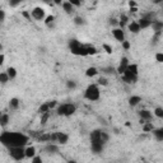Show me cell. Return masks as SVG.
Masks as SVG:
<instances>
[{
	"label": "cell",
	"mask_w": 163,
	"mask_h": 163,
	"mask_svg": "<svg viewBox=\"0 0 163 163\" xmlns=\"http://www.w3.org/2000/svg\"><path fill=\"white\" fill-rule=\"evenodd\" d=\"M28 136L22 134V132L14 131H3L0 134V142L4 147H24L28 143Z\"/></svg>",
	"instance_id": "obj_1"
},
{
	"label": "cell",
	"mask_w": 163,
	"mask_h": 163,
	"mask_svg": "<svg viewBox=\"0 0 163 163\" xmlns=\"http://www.w3.org/2000/svg\"><path fill=\"white\" fill-rule=\"evenodd\" d=\"M69 49L71 54L78 56H88V51H87V46L83 45L82 42L78 40H70L69 41Z\"/></svg>",
	"instance_id": "obj_2"
},
{
	"label": "cell",
	"mask_w": 163,
	"mask_h": 163,
	"mask_svg": "<svg viewBox=\"0 0 163 163\" xmlns=\"http://www.w3.org/2000/svg\"><path fill=\"white\" fill-rule=\"evenodd\" d=\"M99 96H101V92H99V88L97 84H89L86 89V92H84V98L90 102L98 101Z\"/></svg>",
	"instance_id": "obj_3"
},
{
	"label": "cell",
	"mask_w": 163,
	"mask_h": 163,
	"mask_svg": "<svg viewBox=\"0 0 163 163\" xmlns=\"http://www.w3.org/2000/svg\"><path fill=\"white\" fill-rule=\"evenodd\" d=\"M75 111H77V107L73 103H63L57 106V110H56L59 116H71V115L75 113Z\"/></svg>",
	"instance_id": "obj_4"
},
{
	"label": "cell",
	"mask_w": 163,
	"mask_h": 163,
	"mask_svg": "<svg viewBox=\"0 0 163 163\" xmlns=\"http://www.w3.org/2000/svg\"><path fill=\"white\" fill-rule=\"evenodd\" d=\"M9 154L14 161L19 162L26 158V148L24 147H9Z\"/></svg>",
	"instance_id": "obj_5"
},
{
	"label": "cell",
	"mask_w": 163,
	"mask_h": 163,
	"mask_svg": "<svg viewBox=\"0 0 163 163\" xmlns=\"http://www.w3.org/2000/svg\"><path fill=\"white\" fill-rule=\"evenodd\" d=\"M31 15L32 18H34L36 21H44L46 18V13H45V9L41 8V7H36L32 9L31 11Z\"/></svg>",
	"instance_id": "obj_6"
},
{
	"label": "cell",
	"mask_w": 163,
	"mask_h": 163,
	"mask_svg": "<svg viewBox=\"0 0 163 163\" xmlns=\"http://www.w3.org/2000/svg\"><path fill=\"white\" fill-rule=\"evenodd\" d=\"M105 148V143L102 140H90V149L93 153H101Z\"/></svg>",
	"instance_id": "obj_7"
},
{
	"label": "cell",
	"mask_w": 163,
	"mask_h": 163,
	"mask_svg": "<svg viewBox=\"0 0 163 163\" xmlns=\"http://www.w3.org/2000/svg\"><path fill=\"white\" fill-rule=\"evenodd\" d=\"M129 66V59L128 57H121V60H120V64H119V66H117V69H116V71L119 74H124L125 73V70H126V68Z\"/></svg>",
	"instance_id": "obj_8"
},
{
	"label": "cell",
	"mask_w": 163,
	"mask_h": 163,
	"mask_svg": "<svg viewBox=\"0 0 163 163\" xmlns=\"http://www.w3.org/2000/svg\"><path fill=\"white\" fill-rule=\"evenodd\" d=\"M112 36L115 37V40L119 41V42L125 41V33L122 31V28H113L112 29Z\"/></svg>",
	"instance_id": "obj_9"
},
{
	"label": "cell",
	"mask_w": 163,
	"mask_h": 163,
	"mask_svg": "<svg viewBox=\"0 0 163 163\" xmlns=\"http://www.w3.org/2000/svg\"><path fill=\"white\" fill-rule=\"evenodd\" d=\"M45 152L46 153H49V154H55V153H57L59 152V147L56 145L55 143H52V142H49L45 145Z\"/></svg>",
	"instance_id": "obj_10"
},
{
	"label": "cell",
	"mask_w": 163,
	"mask_h": 163,
	"mask_svg": "<svg viewBox=\"0 0 163 163\" xmlns=\"http://www.w3.org/2000/svg\"><path fill=\"white\" fill-rule=\"evenodd\" d=\"M128 28H129V31H130L131 33H134V34H136V33H139V32L142 31V27L139 26V23L135 22V21L130 22L129 24H128Z\"/></svg>",
	"instance_id": "obj_11"
},
{
	"label": "cell",
	"mask_w": 163,
	"mask_h": 163,
	"mask_svg": "<svg viewBox=\"0 0 163 163\" xmlns=\"http://www.w3.org/2000/svg\"><path fill=\"white\" fill-rule=\"evenodd\" d=\"M61 7H63V10H64V11H65V13L68 14V15H71V14L74 13V8H75V7H74L73 4H70V3L68 2V0L63 3Z\"/></svg>",
	"instance_id": "obj_12"
},
{
	"label": "cell",
	"mask_w": 163,
	"mask_h": 163,
	"mask_svg": "<svg viewBox=\"0 0 163 163\" xmlns=\"http://www.w3.org/2000/svg\"><path fill=\"white\" fill-rule=\"evenodd\" d=\"M152 29L153 32H162L163 31V22L162 21H158V19H154L152 22Z\"/></svg>",
	"instance_id": "obj_13"
},
{
	"label": "cell",
	"mask_w": 163,
	"mask_h": 163,
	"mask_svg": "<svg viewBox=\"0 0 163 163\" xmlns=\"http://www.w3.org/2000/svg\"><path fill=\"white\" fill-rule=\"evenodd\" d=\"M139 116H140V119L144 120V121H150L153 115L149 110H142V111H139Z\"/></svg>",
	"instance_id": "obj_14"
},
{
	"label": "cell",
	"mask_w": 163,
	"mask_h": 163,
	"mask_svg": "<svg viewBox=\"0 0 163 163\" xmlns=\"http://www.w3.org/2000/svg\"><path fill=\"white\" fill-rule=\"evenodd\" d=\"M152 22L153 21H150V19H148V18H144V17H142L140 19H139V26L142 27V29H145V28H149L150 26H152Z\"/></svg>",
	"instance_id": "obj_15"
},
{
	"label": "cell",
	"mask_w": 163,
	"mask_h": 163,
	"mask_svg": "<svg viewBox=\"0 0 163 163\" xmlns=\"http://www.w3.org/2000/svg\"><path fill=\"white\" fill-rule=\"evenodd\" d=\"M140 102H142V97H140V96H131V97L129 98V105L131 107L138 106Z\"/></svg>",
	"instance_id": "obj_16"
},
{
	"label": "cell",
	"mask_w": 163,
	"mask_h": 163,
	"mask_svg": "<svg viewBox=\"0 0 163 163\" xmlns=\"http://www.w3.org/2000/svg\"><path fill=\"white\" fill-rule=\"evenodd\" d=\"M69 140V136L68 134H65V132H57V143L60 144H66Z\"/></svg>",
	"instance_id": "obj_17"
},
{
	"label": "cell",
	"mask_w": 163,
	"mask_h": 163,
	"mask_svg": "<svg viewBox=\"0 0 163 163\" xmlns=\"http://www.w3.org/2000/svg\"><path fill=\"white\" fill-rule=\"evenodd\" d=\"M153 135L158 142H163V128H158L153 130Z\"/></svg>",
	"instance_id": "obj_18"
},
{
	"label": "cell",
	"mask_w": 163,
	"mask_h": 163,
	"mask_svg": "<svg viewBox=\"0 0 163 163\" xmlns=\"http://www.w3.org/2000/svg\"><path fill=\"white\" fill-rule=\"evenodd\" d=\"M34 155H36V148H34V147H32V145L27 147V148H26V158L32 159Z\"/></svg>",
	"instance_id": "obj_19"
},
{
	"label": "cell",
	"mask_w": 163,
	"mask_h": 163,
	"mask_svg": "<svg viewBox=\"0 0 163 163\" xmlns=\"http://www.w3.org/2000/svg\"><path fill=\"white\" fill-rule=\"evenodd\" d=\"M10 121V117H9V115L8 113H3L2 115V117H0V126L2 128H5Z\"/></svg>",
	"instance_id": "obj_20"
},
{
	"label": "cell",
	"mask_w": 163,
	"mask_h": 163,
	"mask_svg": "<svg viewBox=\"0 0 163 163\" xmlns=\"http://www.w3.org/2000/svg\"><path fill=\"white\" fill-rule=\"evenodd\" d=\"M97 74H98V69L94 68V66H90V68H88V69L86 70V75H87L88 78H93V77H96Z\"/></svg>",
	"instance_id": "obj_21"
},
{
	"label": "cell",
	"mask_w": 163,
	"mask_h": 163,
	"mask_svg": "<svg viewBox=\"0 0 163 163\" xmlns=\"http://www.w3.org/2000/svg\"><path fill=\"white\" fill-rule=\"evenodd\" d=\"M19 105H21L19 99L15 98V97H13L9 101V107L11 108V110H18V108H19Z\"/></svg>",
	"instance_id": "obj_22"
},
{
	"label": "cell",
	"mask_w": 163,
	"mask_h": 163,
	"mask_svg": "<svg viewBox=\"0 0 163 163\" xmlns=\"http://www.w3.org/2000/svg\"><path fill=\"white\" fill-rule=\"evenodd\" d=\"M143 125V131L144 132H150V131H153L154 130V126H153V124L152 122H149V121H144V124H142Z\"/></svg>",
	"instance_id": "obj_23"
},
{
	"label": "cell",
	"mask_w": 163,
	"mask_h": 163,
	"mask_svg": "<svg viewBox=\"0 0 163 163\" xmlns=\"http://www.w3.org/2000/svg\"><path fill=\"white\" fill-rule=\"evenodd\" d=\"M50 106H49V103L47 102H45V103H42L41 106H40V108H38V113L40 115H42V113H46V112H50Z\"/></svg>",
	"instance_id": "obj_24"
},
{
	"label": "cell",
	"mask_w": 163,
	"mask_h": 163,
	"mask_svg": "<svg viewBox=\"0 0 163 163\" xmlns=\"http://www.w3.org/2000/svg\"><path fill=\"white\" fill-rule=\"evenodd\" d=\"M54 23H55V17L54 15H47L46 18H45V24L47 26V27H54Z\"/></svg>",
	"instance_id": "obj_25"
},
{
	"label": "cell",
	"mask_w": 163,
	"mask_h": 163,
	"mask_svg": "<svg viewBox=\"0 0 163 163\" xmlns=\"http://www.w3.org/2000/svg\"><path fill=\"white\" fill-rule=\"evenodd\" d=\"M9 80H10V78H9V75H8L7 71H3V73H0V83H2V84H7Z\"/></svg>",
	"instance_id": "obj_26"
},
{
	"label": "cell",
	"mask_w": 163,
	"mask_h": 163,
	"mask_svg": "<svg viewBox=\"0 0 163 163\" xmlns=\"http://www.w3.org/2000/svg\"><path fill=\"white\" fill-rule=\"evenodd\" d=\"M7 73H8L9 78H10V80L11 79H15V77H17V69L15 68H13V66H9V68L7 69Z\"/></svg>",
	"instance_id": "obj_27"
},
{
	"label": "cell",
	"mask_w": 163,
	"mask_h": 163,
	"mask_svg": "<svg viewBox=\"0 0 163 163\" xmlns=\"http://www.w3.org/2000/svg\"><path fill=\"white\" fill-rule=\"evenodd\" d=\"M74 24L75 26H84L86 24V19L80 15H77V17H74Z\"/></svg>",
	"instance_id": "obj_28"
},
{
	"label": "cell",
	"mask_w": 163,
	"mask_h": 163,
	"mask_svg": "<svg viewBox=\"0 0 163 163\" xmlns=\"http://www.w3.org/2000/svg\"><path fill=\"white\" fill-rule=\"evenodd\" d=\"M102 73L106 74V75H112L115 73V69L112 66H106V68H102Z\"/></svg>",
	"instance_id": "obj_29"
},
{
	"label": "cell",
	"mask_w": 163,
	"mask_h": 163,
	"mask_svg": "<svg viewBox=\"0 0 163 163\" xmlns=\"http://www.w3.org/2000/svg\"><path fill=\"white\" fill-rule=\"evenodd\" d=\"M153 113H154V116H157L158 119H163V108L162 107H155Z\"/></svg>",
	"instance_id": "obj_30"
},
{
	"label": "cell",
	"mask_w": 163,
	"mask_h": 163,
	"mask_svg": "<svg viewBox=\"0 0 163 163\" xmlns=\"http://www.w3.org/2000/svg\"><path fill=\"white\" fill-rule=\"evenodd\" d=\"M66 88L71 89V90L75 89L77 88V82L75 80H68V82H66Z\"/></svg>",
	"instance_id": "obj_31"
},
{
	"label": "cell",
	"mask_w": 163,
	"mask_h": 163,
	"mask_svg": "<svg viewBox=\"0 0 163 163\" xmlns=\"http://www.w3.org/2000/svg\"><path fill=\"white\" fill-rule=\"evenodd\" d=\"M128 21H129L128 15H126V14H122L121 17H120V26L124 27V26L126 24V23H128Z\"/></svg>",
	"instance_id": "obj_32"
},
{
	"label": "cell",
	"mask_w": 163,
	"mask_h": 163,
	"mask_svg": "<svg viewBox=\"0 0 163 163\" xmlns=\"http://www.w3.org/2000/svg\"><path fill=\"white\" fill-rule=\"evenodd\" d=\"M22 0H9V5L10 8H17L18 5H21Z\"/></svg>",
	"instance_id": "obj_33"
},
{
	"label": "cell",
	"mask_w": 163,
	"mask_h": 163,
	"mask_svg": "<svg viewBox=\"0 0 163 163\" xmlns=\"http://www.w3.org/2000/svg\"><path fill=\"white\" fill-rule=\"evenodd\" d=\"M87 51H88V55H96L97 54V49L94 46H87Z\"/></svg>",
	"instance_id": "obj_34"
},
{
	"label": "cell",
	"mask_w": 163,
	"mask_h": 163,
	"mask_svg": "<svg viewBox=\"0 0 163 163\" xmlns=\"http://www.w3.org/2000/svg\"><path fill=\"white\" fill-rule=\"evenodd\" d=\"M155 61L163 64V52H157L155 54Z\"/></svg>",
	"instance_id": "obj_35"
},
{
	"label": "cell",
	"mask_w": 163,
	"mask_h": 163,
	"mask_svg": "<svg viewBox=\"0 0 163 163\" xmlns=\"http://www.w3.org/2000/svg\"><path fill=\"white\" fill-rule=\"evenodd\" d=\"M40 140L41 142H51V134H45V135H42L41 138H40Z\"/></svg>",
	"instance_id": "obj_36"
},
{
	"label": "cell",
	"mask_w": 163,
	"mask_h": 163,
	"mask_svg": "<svg viewBox=\"0 0 163 163\" xmlns=\"http://www.w3.org/2000/svg\"><path fill=\"white\" fill-rule=\"evenodd\" d=\"M107 84H108V80L105 77H101L98 79V86H107Z\"/></svg>",
	"instance_id": "obj_37"
},
{
	"label": "cell",
	"mask_w": 163,
	"mask_h": 163,
	"mask_svg": "<svg viewBox=\"0 0 163 163\" xmlns=\"http://www.w3.org/2000/svg\"><path fill=\"white\" fill-rule=\"evenodd\" d=\"M68 2L70 4H73L75 8H78V7H80V5H82V0H68Z\"/></svg>",
	"instance_id": "obj_38"
},
{
	"label": "cell",
	"mask_w": 163,
	"mask_h": 163,
	"mask_svg": "<svg viewBox=\"0 0 163 163\" xmlns=\"http://www.w3.org/2000/svg\"><path fill=\"white\" fill-rule=\"evenodd\" d=\"M102 47H103V50H105L107 54H110V55L112 54V47H111L110 45H107V44H103V46H102Z\"/></svg>",
	"instance_id": "obj_39"
},
{
	"label": "cell",
	"mask_w": 163,
	"mask_h": 163,
	"mask_svg": "<svg viewBox=\"0 0 163 163\" xmlns=\"http://www.w3.org/2000/svg\"><path fill=\"white\" fill-rule=\"evenodd\" d=\"M101 138H102V140H103V143H105V144L108 142V139H110V136H108V134H107L106 131H102V135H101Z\"/></svg>",
	"instance_id": "obj_40"
},
{
	"label": "cell",
	"mask_w": 163,
	"mask_h": 163,
	"mask_svg": "<svg viewBox=\"0 0 163 163\" xmlns=\"http://www.w3.org/2000/svg\"><path fill=\"white\" fill-rule=\"evenodd\" d=\"M31 162H32V163H42V158H41V157H37V155H34L33 158L31 159Z\"/></svg>",
	"instance_id": "obj_41"
},
{
	"label": "cell",
	"mask_w": 163,
	"mask_h": 163,
	"mask_svg": "<svg viewBox=\"0 0 163 163\" xmlns=\"http://www.w3.org/2000/svg\"><path fill=\"white\" fill-rule=\"evenodd\" d=\"M50 116V113L49 112H46V113H42V124H45L47 121V119H49Z\"/></svg>",
	"instance_id": "obj_42"
},
{
	"label": "cell",
	"mask_w": 163,
	"mask_h": 163,
	"mask_svg": "<svg viewBox=\"0 0 163 163\" xmlns=\"http://www.w3.org/2000/svg\"><path fill=\"white\" fill-rule=\"evenodd\" d=\"M121 44H122V47H124L125 50H129L130 49V42L129 41H124V42H121Z\"/></svg>",
	"instance_id": "obj_43"
},
{
	"label": "cell",
	"mask_w": 163,
	"mask_h": 163,
	"mask_svg": "<svg viewBox=\"0 0 163 163\" xmlns=\"http://www.w3.org/2000/svg\"><path fill=\"white\" fill-rule=\"evenodd\" d=\"M5 63V55H4V52L0 54V65H4Z\"/></svg>",
	"instance_id": "obj_44"
},
{
	"label": "cell",
	"mask_w": 163,
	"mask_h": 163,
	"mask_svg": "<svg viewBox=\"0 0 163 163\" xmlns=\"http://www.w3.org/2000/svg\"><path fill=\"white\" fill-rule=\"evenodd\" d=\"M47 103H49V106H50V108H54V107H55L57 103H56V101H49V102H47Z\"/></svg>",
	"instance_id": "obj_45"
},
{
	"label": "cell",
	"mask_w": 163,
	"mask_h": 163,
	"mask_svg": "<svg viewBox=\"0 0 163 163\" xmlns=\"http://www.w3.org/2000/svg\"><path fill=\"white\" fill-rule=\"evenodd\" d=\"M22 15L23 17H24V18H27V19H31V14H29V13H27V11H23V13H22Z\"/></svg>",
	"instance_id": "obj_46"
},
{
	"label": "cell",
	"mask_w": 163,
	"mask_h": 163,
	"mask_svg": "<svg viewBox=\"0 0 163 163\" xmlns=\"http://www.w3.org/2000/svg\"><path fill=\"white\" fill-rule=\"evenodd\" d=\"M52 3H54V4H56V5H63L64 0H52Z\"/></svg>",
	"instance_id": "obj_47"
},
{
	"label": "cell",
	"mask_w": 163,
	"mask_h": 163,
	"mask_svg": "<svg viewBox=\"0 0 163 163\" xmlns=\"http://www.w3.org/2000/svg\"><path fill=\"white\" fill-rule=\"evenodd\" d=\"M110 23H111V24H112V26H116V24H120V22H117L116 19H111V21H110Z\"/></svg>",
	"instance_id": "obj_48"
},
{
	"label": "cell",
	"mask_w": 163,
	"mask_h": 163,
	"mask_svg": "<svg viewBox=\"0 0 163 163\" xmlns=\"http://www.w3.org/2000/svg\"><path fill=\"white\" fill-rule=\"evenodd\" d=\"M0 21H2V22L5 21V11L4 10H2V18H0Z\"/></svg>",
	"instance_id": "obj_49"
},
{
	"label": "cell",
	"mask_w": 163,
	"mask_h": 163,
	"mask_svg": "<svg viewBox=\"0 0 163 163\" xmlns=\"http://www.w3.org/2000/svg\"><path fill=\"white\" fill-rule=\"evenodd\" d=\"M129 7H130V8L136 7V3H135V2H129Z\"/></svg>",
	"instance_id": "obj_50"
},
{
	"label": "cell",
	"mask_w": 163,
	"mask_h": 163,
	"mask_svg": "<svg viewBox=\"0 0 163 163\" xmlns=\"http://www.w3.org/2000/svg\"><path fill=\"white\" fill-rule=\"evenodd\" d=\"M130 11H131V13H136L138 8H136V7H132V8H130Z\"/></svg>",
	"instance_id": "obj_51"
},
{
	"label": "cell",
	"mask_w": 163,
	"mask_h": 163,
	"mask_svg": "<svg viewBox=\"0 0 163 163\" xmlns=\"http://www.w3.org/2000/svg\"><path fill=\"white\" fill-rule=\"evenodd\" d=\"M152 2H153L154 4H162V3H163V0H152Z\"/></svg>",
	"instance_id": "obj_52"
},
{
	"label": "cell",
	"mask_w": 163,
	"mask_h": 163,
	"mask_svg": "<svg viewBox=\"0 0 163 163\" xmlns=\"http://www.w3.org/2000/svg\"><path fill=\"white\" fill-rule=\"evenodd\" d=\"M41 2H44L45 4H51V3H52V0H41Z\"/></svg>",
	"instance_id": "obj_53"
},
{
	"label": "cell",
	"mask_w": 163,
	"mask_h": 163,
	"mask_svg": "<svg viewBox=\"0 0 163 163\" xmlns=\"http://www.w3.org/2000/svg\"><path fill=\"white\" fill-rule=\"evenodd\" d=\"M161 5H162V9H163V3H162V4H161Z\"/></svg>",
	"instance_id": "obj_54"
}]
</instances>
